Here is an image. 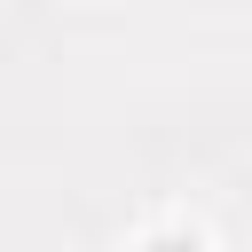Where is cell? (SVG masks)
<instances>
[{"instance_id": "1", "label": "cell", "mask_w": 252, "mask_h": 252, "mask_svg": "<svg viewBox=\"0 0 252 252\" xmlns=\"http://www.w3.org/2000/svg\"><path fill=\"white\" fill-rule=\"evenodd\" d=\"M150 252H197V244H150Z\"/></svg>"}]
</instances>
